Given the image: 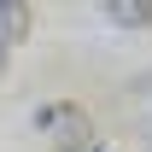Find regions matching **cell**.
<instances>
[{
  "label": "cell",
  "mask_w": 152,
  "mask_h": 152,
  "mask_svg": "<svg viewBox=\"0 0 152 152\" xmlns=\"http://www.w3.org/2000/svg\"><path fill=\"white\" fill-rule=\"evenodd\" d=\"M41 129H53V140L64 152H88L94 146V129H88V111L82 105H47V111H35Z\"/></svg>",
  "instance_id": "6da1fadb"
},
{
  "label": "cell",
  "mask_w": 152,
  "mask_h": 152,
  "mask_svg": "<svg viewBox=\"0 0 152 152\" xmlns=\"http://www.w3.org/2000/svg\"><path fill=\"white\" fill-rule=\"evenodd\" d=\"M105 18L117 29H146L152 23V0H105Z\"/></svg>",
  "instance_id": "7a4b0ae2"
},
{
  "label": "cell",
  "mask_w": 152,
  "mask_h": 152,
  "mask_svg": "<svg viewBox=\"0 0 152 152\" xmlns=\"http://www.w3.org/2000/svg\"><path fill=\"white\" fill-rule=\"evenodd\" d=\"M23 35H29V6L23 0H0V47H12Z\"/></svg>",
  "instance_id": "3957f363"
},
{
  "label": "cell",
  "mask_w": 152,
  "mask_h": 152,
  "mask_svg": "<svg viewBox=\"0 0 152 152\" xmlns=\"http://www.w3.org/2000/svg\"><path fill=\"white\" fill-rule=\"evenodd\" d=\"M6 53H12V47H0V70H6Z\"/></svg>",
  "instance_id": "277c9868"
}]
</instances>
